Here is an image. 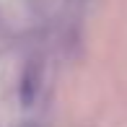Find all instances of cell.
I'll return each instance as SVG.
<instances>
[{
	"instance_id": "obj_1",
	"label": "cell",
	"mask_w": 127,
	"mask_h": 127,
	"mask_svg": "<svg viewBox=\"0 0 127 127\" xmlns=\"http://www.w3.org/2000/svg\"><path fill=\"white\" fill-rule=\"evenodd\" d=\"M42 83H44V73H42V62L39 60H29V65L21 73V83H18V101L21 106L31 109L42 96Z\"/></svg>"
},
{
	"instance_id": "obj_2",
	"label": "cell",
	"mask_w": 127,
	"mask_h": 127,
	"mask_svg": "<svg viewBox=\"0 0 127 127\" xmlns=\"http://www.w3.org/2000/svg\"><path fill=\"white\" fill-rule=\"evenodd\" d=\"M18 127H34V125H18Z\"/></svg>"
}]
</instances>
